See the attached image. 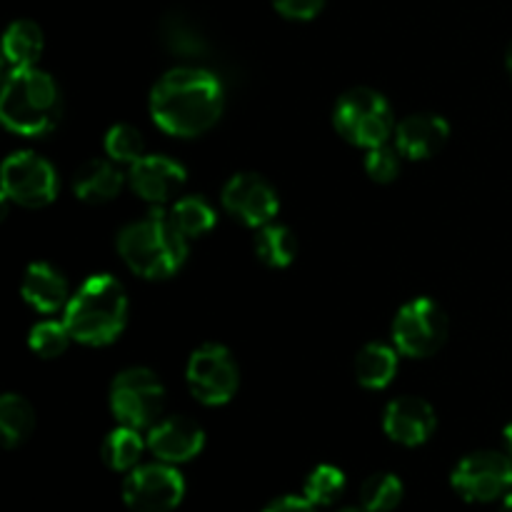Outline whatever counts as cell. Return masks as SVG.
I'll return each mask as SVG.
<instances>
[{
	"label": "cell",
	"instance_id": "7c38bea8",
	"mask_svg": "<svg viewBox=\"0 0 512 512\" xmlns=\"http://www.w3.org/2000/svg\"><path fill=\"white\" fill-rule=\"evenodd\" d=\"M223 208L250 228H263L278 215L280 200L273 185L255 173H238L225 183Z\"/></svg>",
	"mask_w": 512,
	"mask_h": 512
},
{
	"label": "cell",
	"instance_id": "8fae6325",
	"mask_svg": "<svg viewBox=\"0 0 512 512\" xmlns=\"http://www.w3.org/2000/svg\"><path fill=\"white\" fill-rule=\"evenodd\" d=\"M185 498V480L170 463L138 465L123 485V500L133 512H173Z\"/></svg>",
	"mask_w": 512,
	"mask_h": 512
},
{
	"label": "cell",
	"instance_id": "d6986e66",
	"mask_svg": "<svg viewBox=\"0 0 512 512\" xmlns=\"http://www.w3.org/2000/svg\"><path fill=\"white\" fill-rule=\"evenodd\" d=\"M73 190L85 203H110L123 190V175H120V170L110 160H88L75 173Z\"/></svg>",
	"mask_w": 512,
	"mask_h": 512
},
{
	"label": "cell",
	"instance_id": "f1b7e54d",
	"mask_svg": "<svg viewBox=\"0 0 512 512\" xmlns=\"http://www.w3.org/2000/svg\"><path fill=\"white\" fill-rule=\"evenodd\" d=\"M105 153L113 163H128L133 165L135 160L143 158V138L138 130L128 123L113 125L105 133Z\"/></svg>",
	"mask_w": 512,
	"mask_h": 512
},
{
	"label": "cell",
	"instance_id": "ba28073f",
	"mask_svg": "<svg viewBox=\"0 0 512 512\" xmlns=\"http://www.w3.org/2000/svg\"><path fill=\"white\" fill-rule=\"evenodd\" d=\"M455 493L468 503H493L512 493V458L498 450H478L455 465L450 475Z\"/></svg>",
	"mask_w": 512,
	"mask_h": 512
},
{
	"label": "cell",
	"instance_id": "ac0fdd59",
	"mask_svg": "<svg viewBox=\"0 0 512 512\" xmlns=\"http://www.w3.org/2000/svg\"><path fill=\"white\" fill-rule=\"evenodd\" d=\"M43 30L33 20H13L3 35V63L5 70L35 68L43 55Z\"/></svg>",
	"mask_w": 512,
	"mask_h": 512
},
{
	"label": "cell",
	"instance_id": "603a6c76",
	"mask_svg": "<svg viewBox=\"0 0 512 512\" xmlns=\"http://www.w3.org/2000/svg\"><path fill=\"white\" fill-rule=\"evenodd\" d=\"M160 40H163L170 53L180 55V58H200V55L208 53L205 35L183 13H170L160 23Z\"/></svg>",
	"mask_w": 512,
	"mask_h": 512
},
{
	"label": "cell",
	"instance_id": "4316f807",
	"mask_svg": "<svg viewBox=\"0 0 512 512\" xmlns=\"http://www.w3.org/2000/svg\"><path fill=\"white\" fill-rule=\"evenodd\" d=\"M343 490H345L343 470L335 468V465H318V468L308 475V480H305L303 493L313 505H318V508H328V505H333L335 500L343 495Z\"/></svg>",
	"mask_w": 512,
	"mask_h": 512
},
{
	"label": "cell",
	"instance_id": "7a4b0ae2",
	"mask_svg": "<svg viewBox=\"0 0 512 512\" xmlns=\"http://www.w3.org/2000/svg\"><path fill=\"white\" fill-rule=\"evenodd\" d=\"M188 240L170 215L150 213L120 230L118 253L135 275L163 280L183 268Z\"/></svg>",
	"mask_w": 512,
	"mask_h": 512
},
{
	"label": "cell",
	"instance_id": "d6a6232c",
	"mask_svg": "<svg viewBox=\"0 0 512 512\" xmlns=\"http://www.w3.org/2000/svg\"><path fill=\"white\" fill-rule=\"evenodd\" d=\"M503 440H505V450H508V455L512 458V423L505 425L503 430Z\"/></svg>",
	"mask_w": 512,
	"mask_h": 512
},
{
	"label": "cell",
	"instance_id": "2e32d148",
	"mask_svg": "<svg viewBox=\"0 0 512 512\" xmlns=\"http://www.w3.org/2000/svg\"><path fill=\"white\" fill-rule=\"evenodd\" d=\"M450 123L443 115L415 113L395 125V148L410 160H428L445 148Z\"/></svg>",
	"mask_w": 512,
	"mask_h": 512
},
{
	"label": "cell",
	"instance_id": "1f68e13d",
	"mask_svg": "<svg viewBox=\"0 0 512 512\" xmlns=\"http://www.w3.org/2000/svg\"><path fill=\"white\" fill-rule=\"evenodd\" d=\"M263 512H318V505L310 503L308 498L300 495H285V498L273 500Z\"/></svg>",
	"mask_w": 512,
	"mask_h": 512
},
{
	"label": "cell",
	"instance_id": "9a60e30c",
	"mask_svg": "<svg viewBox=\"0 0 512 512\" xmlns=\"http://www.w3.org/2000/svg\"><path fill=\"white\" fill-rule=\"evenodd\" d=\"M205 448V433L195 420L173 415L155 423L148 433V450L160 463L180 465L193 460Z\"/></svg>",
	"mask_w": 512,
	"mask_h": 512
},
{
	"label": "cell",
	"instance_id": "277c9868",
	"mask_svg": "<svg viewBox=\"0 0 512 512\" xmlns=\"http://www.w3.org/2000/svg\"><path fill=\"white\" fill-rule=\"evenodd\" d=\"M63 320L78 343L108 345L128 323V295L113 275H93L70 295Z\"/></svg>",
	"mask_w": 512,
	"mask_h": 512
},
{
	"label": "cell",
	"instance_id": "83f0119b",
	"mask_svg": "<svg viewBox=\"0 0 512 512\" xmlns=\"http://www.w3.org/2000/svg\"><path fill=\"white\" fill-rule=\"evenodd\" d=\"M70 340H73V335H70L68 325L63 323H55V320H45V323H38L33 330H30V350H33L38 358H45V360H53V358H60V355L68 350Z\"/></svg>",
	"mask_w": 512,
	"mask_h": 512
},
{
	"label": "cell",
	"instance_id": "836d02e7",
	"mask_svg": "<svg viewBox=\"0 0 512 512\" xmlns=\"http://www.w3.org/2000/svg\"><path fill=\"white\" fill-rule=\"evenodd\" d=\"M500 512H512V493L505 495L503 505H500Z\"/></svg>",
	"mask_w": 512,
	"mask_h": 512
},
{
	"label": "cell",
	"instance_id": "6da1fadb",
	"mask_svg": "<svg viewBox=\"0 0 512 512\" xmlns=\"http://www.w3.org/2000/svg\"><path fill=\"white\" fill-rule=\"evenodd\" d=\"M223 85L210 70L175 68L150 90V115L155 125L175 138H198L223 115Z\"/></svg>",
	"mask_w": 512,
	"mask_h": 512
},
{
	"label": "cell",
	"instance_id": "f546056e",
	"mask_svg": "<svg viewBox=\"0 0 512 512\" xmlns=\"http://www.w3.org/2000/svg\"><path fill=\"white\" fill-rule=\"evenodd\" d=\"M400 150L390 148V145H378V148H370L365 155V173L370 175V180L385 185L393 183L400 175Z\"/></svg>",
	"mask_w": 512,
	"mask_h": 512
},
{
	"label": "cell",
	"instance_id": "e575fe53",
	"mask_svg": "<svg viewBox=\"0 0 512 512\" xmlns=\"http://www.w3.org/2000/svg\"><path fill=\"white\" fill-rule=\"evenodd\" d=\"M505 65H508V73L512 78V43L508 45V53H505Z\"/></svg>",
	"mask_w": 512,
	"mask_h": 512
},
{
	"label": "cell",
	"instance_id": "5b68a950",
	"mask_svg": "<svg viewBox=\"0 0 512 512\" xmlns=\"http://www.w3.org/2000/svg\"><path fill=\"white\" fill-rule=\"evenodd\" d=\"M335 130L358 148H378L395 135L393 108L383 93L373 88H353L340 95L333 113Z\"/></svg>",
	"mask_w": 512,
	"mask_h": 512
},
{
	"label": "cell",
	"instance_id": "ffe728a7",
	"mask_svg": "<svg viewBox=\"0 0 512 512\" xmlns=\"http://www.w3.org/2000/svg\"><path fill=\"white\" fill-rule=\"evenodd\" d=\"M398 353L395 345L368 343L355 358V378L365 390H383L393 383L398 373Z\"/></svg>",
	"mask_w": 512,
	"mask_h": 512
},
{
	"label": "cell",
	"instance_id": "484cf974",
	"mask_svg": "<svg viewBox=\"0 0 512 512\" xmlns=\"http://www.w3.org/2000/svg\"><path fill=\"white\" fill-rule=\"evenodd\" d=\"M403 480L393 473H375L360 488V505L365 512H393L403 503Z\"/></svg>",
	"mask_w": 512,
	"mask_h": 512
},
{
	"label": "cell",
	"instance_id": "52a82bcc",
	"mask_svg": "<svg viewBox=\"0 0 512 512\" xmlns=\"http://www.w3.org/2000/svg\"><path fill=\"white\" fill-rule=\"evenodd\" d=\"M448 330V315L435 300H410L395 315L393 345L408 358H428L443 348Z\"/></svg>",
	"mask_w": 512,
	"mask_h": 512
},
{
	"label": "cell",
	"instance_id": "4fadbf2b",
	"mask_svg": "<svg viewBox=\"0 0 512 512\" xmlns=\"http://www.w3.org/2000/svg\"><path fill=\"white\" fill-rule=\"evenodd\" d=\"M128 178L135 195L148 203L163 205L183 190L188 173L178 160L168 158V155H143L130 165Z\"/></svg>",
	"mask_w": 512,
	"mask_h": 512
},
{
	"label": "cell",
	"instance_id": "d590c367",
	"mask_svg": "<svg viewBox=\"0 0 512 512\" xmlns=\"http://www.w3.org/2000/svg\"><path fill=\"white\" fill-rule=\"evenodd\" d=\"M338 512H365V510H358V508H343V510H338Z\"/></svg>",
	"mask_w": 512,
	"mask_h": 512
},
{
	"label": "cell",
	"instance_id": "9c48e42d",
	"mask_svg": "<svg viewBox=\"0 0 512 512\" xmlns=\"http://www.w3.org/2000/svg\"><path fill=\"white\" fill-rule=\"evenodd\" d=\"M185 380L195 400L203 405H225L235 395L240 383L238 365L225 345L208 343L200 345L188 360Z\"/></svg>",
	"mask_w": 512,
	"mask_h": 512
},
{
	"label": "cell",
	"instance_id": "e0dca14e",
	"mask_svg": "<svg viewBox=\"0 0 512 512\" xmlns=\"http://www.w3.org/2000/svg\"><path fill=\"white\" fill-rule=\"evenodd\" d=\"M20 295L38 313H58L70 300L68 283L50 263H33L25 270Z\"/></svg>",
	"mask_w": 512,
	"mask_h": 512
},
{
	"label": "cell",
	"instance_id": "8992f818",
	"mask_svg": "<svg viewBox=\"0 0 512 512\" xmlns=\"http://www.w3.org/2000/svg\"><path fill=\"white\" fill-rule=\"evenodd\" d=\"M165 388L148 368H128L110 385V410L128 428H153L163 413Z\"/></svg>",
	"mask_w": 512,
	"mask_h": 512
},
{
	"label": "cell",
	"instance_id": "44dd1931",
	"mask_svg": "<svg viewBox=\"0 0 512 512\" xmlns=\"http://www.w3.org/2000/svg\"><path fill=\"white\" fill-rule=\"evenodd\" d=\"M145 445H148V440H143L140 430L120 425V428H115L113 433L103 440L100 455H103V463L108 465L110 470H115V473H130V470L138 468Z\"/></svg>",
	"mask_w": 512,
	"mask_h": 512
},
{
	"label": "cell",
	"instance_id": "cb8c5ba5",
	"mask_svg": "<svg viewBox=\"0 0 512 512\" xmlns=\"http://www.w3.org/2000/svg\"><path fill=\"white\" fill-rule=\"evenodd\" d=\"M253 245L258 260L268 268H288L295 258V250H298V243H295V235L290 233V228L275 223L258 228Z\"/></svg>",
	"mask_w": 512,
	"mask_h": 512
},
{
	"label": "cell",
	"instance_id": "3957f363",
	"mask_svg": "<svg viewBox=\"0 0 512 512\" xmlns=\"http://www.w3.org/2000/svg\"><path fill=\"white\" fill-rule=\"evenodd\" d=\"M63 100L55 80L38 68L10 70L0 93V120L25 138L48 135L58 125Z\"/></svg>",
	"mask_w": 512,
	"mask_h": 512
},
{
	"label": "cell",
	"instance_id": "5bb4252c",
	"mask_svg": "<svg viewBox=\"0 0 512 512\" xmlns=\"http://www.w3.org/2000/svg\"><path fill=\"white\" fill-rule=\"evenodd\" d=\"M435 425H438V418H435L433 405L415 395L395 398L383 415L385 435L405 448H418L428 443L430 435L435 433Z\"/></svg>",
	"mask_w": 512,
	"mask_h": 512
},
{
	"label": "cell",
	"instance_id": "30bf717a",
	"mask_svg": "<svg viewBox=\"0 0 512 512\" xmlns=\"http://www.w3.org/2000/svg\"><path fill=\"white\" fill-rule=\"evenodd\" d=\"M3 195L23 208H45L58 195L55 168L30 150L8 155L3 163Z\"/></svg>",
	"mask_w": 512,
	"mask_h": 512
},
{
	"label": "cell",
	"instance_id": "4dcf8cb0",
	"mask_svg": "<svg viewBox=\"0 0 512 512\" xmlns=\"http://www.w3.org/2000/svg\"><path fill=\"white\" fill-rule=\"evenodd\" d=\"M273 8L288 20H313L325 8V0H273Z\"/></svg>",
	"mask_w": 512,
	"mask_h": 512
},
{
	"label": "cell",
	"instance_id": "7402d4cb",
	"mask_svg": "<svg viewBox=\"0 0 512 512\" xmlns=\"http://www.w3.org/2000/svg\"><path fill=\"white\" fill-rule=\"evenodd\" d=\"M35 428L33 405L18 393H8L0 400V440L3 448L13 450L30 438Z\"/></svg>",
	"mask_w": 512,
	"mask_h": 512
},
{
	"label": "cell",
	"instance_id": "d4e9b609",
	"mask_svg": "<svg viewBox=\"0 0 512 512\" xmlns=\"http://www.w3.org/2000/svg\"><path fill=\"white\" fill-rule=\"evenodd\" d=\"M170 218L185 238H200L215 228V208L200 195H188L173 203Z\"/></svg>",
	"mask_w": 512,
	"mask_h": 512
}]
</instances>
